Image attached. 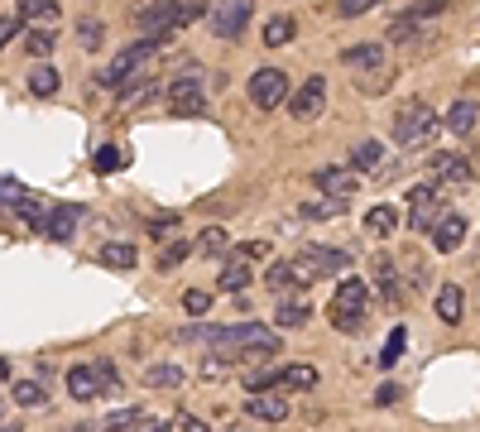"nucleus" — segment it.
<instances>
[{
	"mask_svg": "<svg viewBox=\"0 0 480 432\" xmlns=\"http://www.w3.org/2000/svg\"><path fill=\"white\" fill-rule=\"evenodd\" d=\"M437 130H442V120H437L432 106H422V101H408L399 116H394V145H404V149L428 145Z\"/></svg>",
	"mask_w": 480,
	"mask_h": 432,
	"instance_id": "1",
	"label": "nucleus"
},
{
	"mask_svg": "<svg viewBox=\"0 0 480 432\" xmlns=\"http://www.w3.org/2000/svg\"><path fill=\"white\" fill-rule=\"evenodd\" d=\"M289 264H293V278H298V284H313V278H322V274H342V269H351V250H336V245H303V255L289 260Z\"/></svg>",
	"mask_w": 480,
	"mask_h": 432,
	"instance_id": "2",
	"label": "nucleus"
},
{
	"mask_svg": "<svg viewBox=\"0 0 480 432\" xmlns=\"http://www.w3.org/2000/svg\"><path fill=\"white\" fill-rule=\"evenodd\" d=\"M178 15H182V0H145V5L135 10V24H139L149 39H159V44H164L173 30H182Z\"/></svg>",
	"mask_w": 480,
	"mask_h": 432,
	"instance_id": "3",
	"label": "nucleus"
},
{
	"mask_svg": "<svg viewBox=\"0 0 480 432\" xmlns=\"http://www.w3.org/2000/svg\"><path fill=\"white\" fill-rule=\"evenodd\" d=\"M332 327L336 331H360L365 327V284L360 278H346L332 298Z\"/></svg>",
	"mask_w": 480,
	"mask_h": 432,
	"instance_id": "4",
	"label": "nucleus"
},
{
	"mask_svg": "<svg viewBox=\"0 0 480 432\" xmlns=\"http://www.w3.org/2000/svg\"><path fill=\"white\" fill-rule=\"evenodd\" d=\"M250 106L255 110H274V106H284L289 101V77L279 73V67H260L255 77H250Z\"/></svg>",
	"mask_w": 480,
	"mask_h": 432,
	"instance_id": "5",
	"label": "nucleus"
},
{
	"mask_svg": "<svg viewBox=\"0 0 480 432\" xmlns=\"http://www.w3.org/2000/svg\"><path fill=\"white\" fill-rule=\"evenodd\" d=\"M250 0H217V5L207 10V24H211V34L217 39H236V34H245V24H250Z\"/></svg>",
	"mask_w": 480,
	"mask_h": 432,
	"instance_id": "6",
	"label": "nucleus"
},
{
	"mask_svg": "<svg viewBox=\"0 0 480 432\" xmlns=\"http://www.w3.org/2000/svg\"><path fill=\"white\" fill-rule=\"evenodd\" d=\"M322 106H327V77H307L298 92H289V110H293V120H298V125L317 120Z\"/></svg>",
	"mask_w": 480,
	"mask_h": 432,
	"instance_id": "7",
	"label": "nucleus"
},
{
	"mask_svg": "<svg viewBox=\"0 0 480 432\" xmlns=\"http://www.w3.org/2000/svg\"><path fill=\"white\" fill-rule=\"evenodd\" d=\"M164 96H168V106H173V116H202V110H207V92H202V77H197V73L178 77Z\"/></svg>",
	"mask_w": 480,
	"mask_h": 432,
	"instance_id": "8",
	"label": "nucleus"
},
{
	"mask_svg": "<svg viewBox=\"0 0 480 432\" xmlns=\"http://www.w3.org/2000/svg\"><path fill=\"white\" fill-rule=\"evenodd\" d=\"M313 183L322 188V198L351 202V198H356V188H360V178H356V173H346V169H336V163H327V169H317V173H313Z\"/></svg>",
	"mask_w": 480,
	"mask_h": 432,
	"instance_id": "9",
	"label": "nucleus"
},
{
	"mask_svg": "<svg viewBox=\"0 0 480 432\" xmlns=\"http://www.w3.org/2000/svg\"><path fill=\"white\" fill-rule=\"evenodd\" d=\"M466 245V216L461 212H442L432 226V250H442V255H451V250Z\"/></svg>",
	"mask_w": 480,
	"mask_h": 432,
	"instance_id": "10",
	"label": "nucleus"
},
{
	"mask_svg": "<svg viewBox=\"0 0 480 432\" xmlns=\"http://www.w3.org/2000/svg\"><path fill=\"white\" fill-rule=\"evenodd\" d=\"M77 221H82V207H73V202H63V207H49V221H44V235L49 241H58V245H67L77 235Z\"/></svg>",
	"mask_w": 480,
	"mask_h": 432,
	"instance_id": "11",
	"label": "nucleus"
},
{
	"mask_svg": "<svg viewBox=\"0 0 480 432\" xmlns=\"http://www.w3.org/2000/svg\"><path fill=\"white\" fill-rule=\"evenodd\" d=\"M67 394L73 399H102V370H96V360L67 370Z\"/></svg>",
	"mask_w": 480,
	"mask_h": 432,
	"instance_id": "12",
	"label": "nucleus"
},
{
	"mask_svg": "<svg viewBox=\"0 0 480 432\" xmlns=\"http://www.w3.org/2000/svg\"><path fill=\"white\" fill-rule=\"evenodd\" d=\"M476 120H480V106L471 101V96H461V101H451V106H447L442 130H451V135H471V130H476Z\"/></svg>",
	"mask_w": 480,
	"mask_h": 432,
	"instance_id": "13",
	"label": "nucleus"
},
{
	"mask_svg": "<svg viewBox=\"0 0 480 432\" xmlns=\"http://www.w3.org/2000/svg\"><path fill=\"white\" fill-rule=\"evenodd\" d=\"M245 413H250V418H260V423H284V418H289V399H279L274 389H270V394L245 399Z\"/></svg>",
	"mask_w": 480,
	"mask_h": 432,
	"instance_id": "14",
	"label": "nucleus"
},
{
	"mask_svg": "<svg viewBox=\"0 0 480 432\" xmlns=\"http://www.w3.org/2000/svg\"><path fill=\"white\" fill-rule=\"evenodd\" d=\"M342 63L356 67V73H375V67H385V44H351Z\"/></svg>",
	"mask_w": 480,
	"mask_h": 432,
	"instance_id": "15",
	"label": "nucleus"
},
{
	"mask_svg": "<svg viewBox=\"0 0 480 432\" xmlns=\"http://www.w3.org/2000/svg\"><path fill=\"white\" fill-rule=\"evenodd\" d=\"M182 380H188V370H182V366H168V360H154V366H145V384H149V389H178Z\"/></svg>",
	"mask_w": 480,
	"mask_h": 432,
	"instance_id": "16",
	"label": "nucleus"
},
{
	"mask_svg": "<svg viewBox=\"0 0 480 432\" xmlns=\"http://www.w3.org/2000/svg\"><path fill=\"white\" fill-rule=\"evenodd\" d=\"M351 169H370V173H385V145L379 139H360L351 149Z\"/></svg>",
	"mask_w": 480,
	"mask_h": 432,
	"instance_id": "17",
	"label": "nucleus"
},
{
	"mask_svg": "<svg viewBox=\"0 0 480 432\" xmlns=\"http://www.w3.org/2000/svg\"><path fill=\"white\" fill-rule=\"evenodd\" d=\"M217 284H221V294H245V288H250V260H240V255H236V260L221 269Z\"/></svg>",
	"mask_w": 480,
	"mask_h": 432,
	"instance_id": "18",
	"label": "nucleus"
},
{
	"mask_svg": "<svg viewBox=\"0 0 480 432\" xmlns=\"http://www.w3.org/2000/svg\"><path fill=\"white\" fill-rule=\"evenodd\" d=\"M461 308H466L461 284H442V288H437V317H442V322H461Z\"/></svg>",
	"mask_w": 480,
	"mask_h": 432,
	"instance_id": "19",
	"label": "nucleus"
},
{
	"mask_svg": "<svg viewBox=\"0 0 480 432\" xmlns=\"http://www.w3.org/2000/svg\"><path fill=\"white\" fill-rule=\"evenodd\" d=\"M432 169H437V178H447V183H471V163H466L461 154H437L432 159Z\"/></svg>",
	"mask_w": 480,
	"mask_h": 432,
	"instance_id": "20",
	"label": "nucleus"
},
{
	"mask_svg": "<svg viewBox=\"0 0 480 432\" xmlns=\"http://www.w3.org/2000/svg\"><path fill=\"white\" fill-rule=\"evenodd\" d=\"M102 264H106V269H135L139 250L125 245V241H111V245H102Z\"/></svg>",
	"mask_w": 480,
	"mask_h": 432,
	"instance_id": "21",
	"label": "nucleus"
},
{
	"mask_svg": "<svg viewBox=\"0 0 480 432\" xmlns=\"http://www.w3.org/2000/svg\"><path fill=\"white\" fill-rule=\"evenodd\" d=\"M293 34H298V20H293V15H270V24H264V48L289 44Z\"/></svg>",
	"mask_w": 480,
	"mask_h": 432,
	"instance_id": "22",
	"label": "nucleus"
},
{
	"mask_svg": "<svg viewBox=\"0 0 480 432\" xmlns=\"http://www.w3.org/2000/svg\"><path fill=\"white\" fill-rule=\"evenodd\" d=\"M245 389L250 394H270V389H284V375L274 366H255V370H245Z\"/></svg>",
	"mask_w": 480,
	"mask_h": 432,
	"instance_id": "23",
	"label": "nucleus"
},
{
	"mask_svg": "<svg viewBox=\"0 0 480 432\" xmlns=\"http://www.w3.org/2000/svg\"><path fill=\"white\" fill-rule=\"evenodd\" d=\"M274 322H279V327H289V331L307 327V322H313V303H279Z\"/></svg>",
	"mask_w": 480,
	"mask_h": 432,
	"instance_id": "24",
	"label": "nucleus"
},
{
	"mask_svg": "<svg viewBox=\"0 0 480 432\" xmlns=\"http://www.w3.org/2000/svg\"><path fill=\"white\" fill-rule=\"evenodd\" d=\"M10 399H15L20 409H44V403H49V394H44V384H39V380H15Z\"/></svg>",
	"mask_w": 480,
	"mask_h": 432,
	"instance_id": "25",
	"label": "nucleus"
},
{
	"mask_svg": "<svg viewBox=\"0 0 480 432\" xmlns=\"http://www.w3.org/2000/svg\"><path fill=\"white\" fill-rule=\"evenodd\" d=\"M15 212H20L24 226H39V231H44V221H49V202H44V198H34V192H24V202L15 207Z\"/></svg>",
	"mask_w": 480,
	"mask_h": 432,
	"instance_id": "26",
	"label": "nucleus"
},
{
	"mask_svg": "<svg viewBox=\"0 0 480 432\" xmlns=\"http://www.w3.org/2000/svg\"><path fill=\"white\" fill-rule=\"evenodd\" d=\"M365 226H370L375 235H389L394 226H399V212H394L389 202H379V207H370V212H365Z\"/></svg>",
	"mask_w": 480,
	"mask_h": 432,
	"instance_id": "27",
	"label": "nucleus"
},
{
	"mask_svg": "<svg viewBox=\"0 0 480 432\" xmlns=\"http://www.w3.org/2000/svg\"><path fill=\"white\" fill-rule=\"evenodd\" d=\"M106 432H135V428H145V413L139 409H116V413H106Z\"/></svg>",
	"mask_w": 480,
	"mask_h": 432,
	"instance_id": "28",
	"label": "nucleus"
},
{
	"mask_svg": "<svg viewBox=\"0 0 480 432\" xmlns=\"http://www.w3.org/2000/svg\"><path fill=\"white\" fill-rule=\"evenodd\" d=\"M30 92H34V96H53V92H58V73H53L49 63H34V73H30Z\"/></svg>",
	"mask_w": 480,
	"mask_h": 432,
	"instance_id": "29",
	"label": "nucleus"
},
{
	"mask_svg": "<svg viewBox=\"0 0 480 432\" xmlns=\"http://www.w3.org/2000/svg\"><path fill=\"white\" fill-rule=\"evenodd\" d=\"M226 245H231V235H226L221 226H207L202 235H197V250H202V255H226Z\"/></svg>",
	"mask_w": 480,
	"mask_h": 432,
	"instance_id": "30",
	"label": "nucleus"
},
{
	"mask_svg": "<svg viewBox=\"0 0 480 432\" xmlns=\"http://www.w3.org/2000/svg\"><path fill=\"white\" fill-rule=\"evenodd\" d=\"M404 327H394L389 331V341H385V351H379V370H389V366H399V356H404Z\"/></svg>",
	"mask_w": 480,
	"mask_h": 432,
	"instance_id": "31",
	"label": "nucleus"
},
{
	"mask_svg": "<svg viewBox=\"0 0 480 432\" xmlns=\"http://www.w3.org/2000/svg\"><path fill=\"white\" fill-rule=\"evenodd\" d=\"M279 375H284L289 389H313V384H317V370H313V366H284Z\"/></svg>",
	"mask_w": 480,
	"mask_h": 432,
	"instance_id": "32",
	"label": "nucleus"
},
{
	"mask_svg": "<svg viewBox=\"0 0 480 432\" xmlns=\"http://www.w3.org/2000/svg\"><path fill=\"white\" fill-rule=\"evenodd\" d=\"M102 34H106V30H102V20H92V15L77 24V44L87 48V53H96V48H102Z\"/></svg>",
	"mask_w": 480,
	"mask_h": 432,
	"instance_id": "33",
	"label": "nucleus"
},
{
	"mask_svg": "<svg viewBox=\"0 0 480 432\" xmlns=\"http://www.w3.org/2000/svg\"><path fill=\"white\" fill-rule=\"evenodd\" d=\"M120 163H125V154H120L116 145H102V149L92 154V169H96V173H116Z\"/></svg>",
	"mask_w": 480,
	"mask_h": 432,
	"instance_id": "34",
	"label": "nucleus"
},
{
	"mask_svg": "<svg viewBox=\"0 0 480 432\" xmlns=\"http://www.w3.org/2000/svg\"><path fill=\"white\" fill-rule=\"evenodd\" d=\"M375 284H379V294H385V298H399V274H394L389 260L375 264Z\"/></svg>",
	"mask_w": 480,
	"mask_h": 432,
	"instance_id": "35",
	"label": "nucleus"
},
{
	"mask_svg": "<svg viewBox=\"0 0 480 432\" xmlns=\"http://www.w3.org/2000/svg\"><path fill=\"white\" fill-rule=\"evenodd\" d=\"M20 15L24 20H53L58 15V0H20Z\"/></svg>",
	"mask_w": 480,
	"mask_h": 432,
	"instance_id": "36",
	"label": "nucleus"
},
{
	"mask_svg": "<svg viewBox=\"0 0 480 432\" xmlns=\"http://www.w3.org/2000/svg\"><path fill=\"white\" fill-rule=\"evenodd\" d=\"M447 5L451 0H418L413 10H404V15H413V20H422V24H432L437 15H447Z\"/></svg>",
	"mask_w": 480,
	"mask_h": 432,
	"instance_id": "37",
	"label": "nucleus"
},
{
	"mask_svg": "<svg viewBox=\"0 0 480 432\" xmlns=\"http://www.w3.org/2000/svg\"><path fill=\"white\" fill-rule=\"evenodd\" d=\"M207 308H211L207 288H188V294H182V313H188V317H207Z\"/></svg>",
	"mask_w": 480,
	"mask_h": 432,
	"instance_id": "38",
	"label": "nucleus"
},
{
	"mask_svg": "<svg viewBox=\"0 0 480 432\" xmlns=\"http://www.w3.org/2000/svg\"><path fill=\"white\" fill-rule=\"evenodd\" d=\"M264 284H270V288H293V284H298V278H293V264H284V260L270 264V269H264Z\"/></svg>",
	"mask_w": 480,
	"mask_h": 432,
	"instance_id": "39",
	"label": "nucleus"
},
{
	"mask_svg": "<svg viewBox=\"0 0 480 432\" xmlns=\"http://www.w3.org/2000/svg\"><path fill=\"white\" fill-rule=\"evenodd\" d=\"M24 53H34V58L44 63L49 53H53V34H49V30H34L30 39H24Z\"/></svg>",
	"mask_w": 480,
	"mask_h": 432,
	"instance_id": "40",
	"label": "nucleus"
},
{
	"mask_svg": "<svg viewBox=\"0 0 480 432\" xmlns=\"http://www.w3.org/2000/svg\"><path fill=\"white\" fill-rule=\"evenodd\" d=\"M346 202H336V198H322V202H313V207H303V216L307 221H327V216H336Z\"/></svg>",
	"mask_w": 480,
	"mask_h": 432,
	"instance_id": "41",
	"label": "nucleus"
},
{
	"mask_svg": "<svg viewBox=\"0 0 480 432\" xmlns=\"http://www.w3.org/2000/svg\"><path fill=\"white\" fill-rule=\"evenodd\" d=\"M24 183H15V178H0V207H20L24 202Z\"/></svg>",
	"mask_w": 480,
	"mask_h": 432,
	"instance_id": "42",
	"label": "nucleus"
},
{
	"mask_svg": "<svg viewBox=\"0 0 480 432\" xmlns=\"http://www.w3.org/2000/svg\"><path fill=\"white\" fill-rule=\"evenodd\" d=\"M96 370H102V394H120V370L111 360H96Z\"/></svg>",
	"mask_w": 480,
	"mask_h": 432,
	"instance_id": "43",
	"label": "nucleus"
},
{
	"mask_svg": "<svg viewBox=\"0 0 480 432\" xmlns=\"http://www.w3.org/2000/svg\"><path fill=\"white\" fill-rule=\"evenodd\" d=\"M336 10H342L346 20H360V15H370V10H375V0H336Z\"/></svg>",
	"mask_w": 480,
	"mask_h": 432,
	"instance_id": "44",
	"label": "nucleus"
},
{
	"mask_svg": "<svg viewBox=\"0 0 480 432\" xmlns=\"http://www.w3.org/2000/svg\"><path fill=\"white\" fill-rule=\"evenodd\" d=\"M408 207H437V188L432 183H418L413 192H408Z\"/></svg>",
	"mask_w": 480,
	"mask_h": 432,
	"instance_id": "45",
	"label": "nucleus"
},
{
	"mask_svg": "<svg viewBox=\"0 0 480 432\" xmlns=\"http://www.w3.org/2000/svg\"><path fill=\"white\" fill-rule=\"evenodd\" d=\"M207 10H211L207 0H182V15H178V20H182V24H192V20H207Z\"/></svg>",
	"mask_w": 480,
	"mask_h": 432,
	"instance_id": "46",
	"label": "nucleus"
},
{
	"mask_svg": "<svg viewBox=\"0 0 480 432\" xmlns=\"http://www.w3.org/2000/svg\"><path fill=\"white\" fill-rule=\"evenodd\" d=\"M20 24H24V15H0V48L20 34Z\"/></svg>",
	"mask_w": 480,
	"mask_h": 432,
	"instance_id": "47",
	"label": "nucleus"
},
{
	"mask_svg": "<svg viewBox=\"0 0 480 432\" xmlns=\"http://www.w3.org/2000/svg\"><path fill=\"white\" fill-rule=\"evenodd\" d=\"M236 255H240V260H264V255H270V245H264V241H240Z\"/></svg>",
	"mask_w": 480,
	"mask_h": 432,
	"instance_id": "48",
	"label": "nucleus"
},
{
	"mask_svg": "<svg viewBox=\"0 0 480 432\" xmlns=\"http://www.w3.org/2000/svg\"><path fill=\"white\" fill-rule=\"evenodd\" d=\"M375 403H379V409H394V403H399V384H379L375 389Z\"/></svg>",
	"mask_w": 480,
	"mask_h": 432,
	"instance_id": "49",
	"label": "nucleus"
},
{
	"mask_svg": "<svg viewBox=\"0 0 480 432\" xmlns=\"http://www.w3.org/2000/svg\"><path fill=\"white\" fill-rule=\"evenodd\" d=\"M188 250H192L188 241H168V250H164V264H168V269H173V264H178L182 255H188Z\"/></svg>",
	"mask_w": 480,
	"mask_h": 432,
	"instance_id": "50",
	"label": "nucleus"
},
{
	"mask_svg": "<svg viewBox=\"0 0 480 432\" xmlns=\"http://www.w3.org/2000/svg\"><path fill=\"white\" fill-rule=\"evenodd\" d=\"M178 226V212H164V216H149V231L154 235H164V231H173Z\"/></svg>",
	"mask_w": 480,
	"mask_h": 432,
	"instance_id": "51",
	"label": "nucleus"
},
{
	"mask_svg": "<svg viewBox=\"0 0 480 432\" xmlns=\"http://www.w3.org/2000/svg\"><path fill=\"white\" fill-rule=\"evenodd\" d=\"M178 432H211V428L202 423V418H192V413H182V418H178Z\"/></svg>",
	"mask_w": 480,
	"mask_h": 432,
	"instance_id": "52",
	"label": "nucleus"
},
{
	"mask_svg": "<svg viewBox=\"0 0 480 432\" xmlns=\"http://www.w3.org/2000/svg\"><path fill=\"white\" fill-rule=\"evenodd\" d=\"M0 380H10V360H0Z\"/></svg>",
	"mask_w": 480,
	"mask_h": 432,
	"instance_id": "53",
	"label": "nucleus"
},
{
	"mask_svg": "<svg viewBox=\"0 0 480 432\" xmlns=\"http://www.w3.org/2000/svg\"><path fill=\"white\" fill-rule=\"evenodd\" d=\"M0 432H20V428L15 423H0Z\"/></svg>",
	"mask_w": 480,
	"mask_h": 432,
	"instance_id": "54",
	"label": "nucleus"
},
{
	"mask_svg": "<svg viewBox=\"0 0 480 432\" xmlns=\"http://www.w3.org/2000/svg\"><path fill=\"white\" fill-rule=\"evenodd\" d=\"M67 432H92V428H67Z\"/></svg>",
	"mask_w": 480,
	"mask_h": 432,
	"instance_id": "55",
	"label": "nucleus"
},
{
	"mask_svg": "<svg viewBox=\"0 0 480 432\" xmlns=\"http://www.w3.org/2000/svg\"><path fill=\"white\" fill-rule=\"evenodd\" d=\"M231 432H245V428H231Z\"/></svg>",
	"mask_w": 480,
	"mask_h": 432,
	"instance_id": "56",
	"label": "nucleus"
},
{
	"mask_svg": "<svg viewBox=\"0 0 480 432\" xmlns=\"http://www.w3.org/2000/svg\"><path fill=\"white\" fill-rule=\"evenodd\" d=\"M0 409H5V399H0Z\"/></svg>",
	"mask_w": 480,
	"mask_h": 432,
	"instance_id": "57",
	"label": "nucleus"
}]
</instances>
